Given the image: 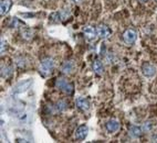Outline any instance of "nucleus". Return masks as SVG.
Segmentation results:
<instances>
[{"mask_svg": "<svg viewBox=\"0 0 157 143\" xmlns=\"http://www.w3.org/2000/svg\"><path fill=\"white\" fill-rule=\"evenodd\" d=\"M54 66H55V61L52 58L50 57L44 58L40 64V72H41L42 75L48 76L52 72Z\"/></svg>", "mask_w": 157, "mask_h": 143, "instance_id": "nucleus-1", "label": "nucleus"}, {"mask_svg": "<svg viewBox=\"0 0 157 143\" xmlns=\"http://www.w3.org/2000/svg\"><path fill=\"white\" fill-rule=\"evenodd\" d=\"M57 87L61 91L67 93V95H71L74 91V87L72 84H70L65 78H59L56 82Z\"/></svg>", "mask_w": 157, "mask_h": 143, "instance_id": "nucleus-2", "label": "nucleus"}, {"mask_svg": "<svg viewBox=\"0 0 157 143\" xmlns=\"http://www.w3.org/2000/svg\"><path fill=\"white\" fill-rule=\"evenodd\" d=\"M136 38H137V33L135 30L132 29L127 30L123 34V39L127 44H133L136 40Z\"/></svg>", "mask_w": 157, "mask_h": 143, "instance_id": "nucleus-3", "label": "nucleus"}, {"mask_svg": "<svg viewBox=\"0 0 157 143\" xmlns=\"http://www.w3.org/2000/svg\"><path fill=\"white\" fill-rule=\"evenodd\" d=\"M97 30V35L99 36L101 38H108L111 35V31L109 30V28L105 25V24H100L98 25L96 28Z\"/></svg>", "mask_w": 157, "mask_h": 143, "instance_id": "nucleus-4", "label": "nucleus"}, {"mask_svg": "<svg viewBox=\"0 0 157 143\" xmlns=\"http://www.w3.org/2000/svg\"><path fill=\"white\" fill-rule=\"evenodd\" d=\"M83 32L84 35L85 36L86 38H88L89 40H93L96 38L97 36V30L94 26L92 25H87L83 29Z\"/></svg>", "mask_w": 157, "mask_h": 143, "instance_id": "nucleus-5", "label": "nucleus"}, {"mask_svg": "<svg viewBox=\"0 0 157 143\" xmlns=\"http://www.w3.org/2000/svg\"><path fill=\"white\" fill-rule=\"evenodd\" d=\"M142 72L145 76L153 77L156 73V68L153 64L146 63L145 64H143V66H142Z\"/></svg>", "mask_w": 157, "mask_h": 143, "instance_id": "nucleus-6", "label": "nucleus"}, {"mask_svg": "<svg viewBox=\"0 0 157 143\" xmlns=\"http://www.w3.org/2000/svg\"><path fill=\"white\" fill-rule=\"evenodd\" d=\"M87 135H88V128L85 125H81L80 127H78V129L75 131V139L77 141L85 140Z\"/></svg>", "mask_w": 157, "mask_h": 143, "instance_id": "nucleus-7", "label": "nucleus"}, {"mask_svg": "<svg viewBox=\"0 0 157 143\" xmlns=\"http://www.w3.org/2000/svg\"><path fill=\"white\" fill-rule=\"evenodd\" d=\"M75 104L77 108L82 111H87L90 108V103L85 97H77L75 100Z\"/></svg>", "mask_w": 157, "mask_h": 143, "instance_id": "nucleus-8", "label": "nucleus"}, {"mask_svg": "<svg viewBox=\"0 0 157 143\" xmlns=\"http://www.w3.org/2000/svg\"><path fill=\"white\" fill-rule=\"evenodd\" d=\"M68 16H69V13L67 12V11H66V10H64V11H60V12L52 13L51 19L54 22H62V21H65Z\"/></svg>", "mask_w": 157, "mask_h": 143, "instance_id": "nucleus-9", "label": "nucleus"}, {"mask_svg": "<svg viewBox=\"0 0 157 143\" xmlns=\"http://www.w3.org/2000/svg\"><path fill=\"white\" fill-rule=\"evenodd\" d=\"M13 5L12 0H2L1 1V6H0V12L2 15L6 14L11 9Z\"/></svg>", "mask_w": 157, "mask_h": 143, "instance_id": "nucleus-10", "label": "nucleus"}, {"mask_svg": "<svg viewBox=\"0 0 157 143\" xmlns=\"http://www.w3.org/2000/svg\"><path fill=\"white\" fill-rule=\"evenodd\" d=\"M74 69H75V62L71 60L64 62L61 66V71L63 73H66V74L70 73Z\"/></svg>", "mask_w": 157, "mask_h": 143, "instance_id": "nucleus-11", "label": "nucleus"}, {"mask_svg": "<svg viewBox=\"0 0 157 143\" xmlns=\"http://www.w3.org/2000/svg\"><path fill=\"white\" fill-rule=\"evenodd\" d=\"M120 126H121L120 123L115 119L110 120L106 123V129L109 132H116L120 129Z\"/></svg>", "mask_w": 157, "mask_h": 143, "instance_id": "nucleus-12", "label": "nucleus"}, {"mask_svg": "<svg viewBox=\"0 0 157 143\" xmlns=\"http://www.w3.org/2000/svg\"><path fill=\"white\" fill-rule=\"evenodd\" d=\"M93 69L97 74H99V75L102 74V72L104 71V66H103V64L101 63V61L95 60L93 64Z\"/></svg>", "mask_w": 157, "mask_h": 143, "instance_id": "nucleus-13", "label": "nucleus"}, {"mask_svg": "<svg viewBox=\"0 0 157 143\" xmlns=\"http://www.w3.org/2000/svg\"><path fill=\"white\" fill-rule=\"evenodd\" d=\"M130 135L133 137V138H138L141 136L142 132H143V130L138 127V126H136V125H133L130 127Z\"/></svg>", "mask_w": 157, "mask_h": 143, "instance_id": "nucleus-14", "label": "nucleus"}, {"mask_svg": "<svg viewBox=\"0 0 157 143\" xmlns=\"http://www.w3.org/2000/svg\"><path fill=\"white\" fill-rule=\"evenodd\" d=\"M67 104L65 101L60 100L55 105V110L58 111V112H63V111H65L67 109Z\"/></svg>", "mask_w": 157, "mask_h": 143, "instance_id": "nucleus-15", "label": "nucleus"}, {"mask_svg": "<svg viewBox=\"0 0 157 143\" xmlns=\"http://www.w3.org/2000/svg\"><path fill=\"white\" fill-rule=\"evenodd\" d=\"M11 73H12V68H11V67H9V66L2 67L1 74H2L3 77H8Z\"/></svg>", "mask_w": 157, "mask_h": 143, "instance_id": "nucleus-16", "label": "nucleus"}, {"mask_svg": "<svg viewBox=\"0 0 157 143\" xmlns=\"http://www.w3.org/2000/svg\"><path fill=\"white\" fill-rule=\"evenodd\" d=\"M152 128H153V123H152V122H150V121L146 122L145 124L142 126V130L145 131H150Z\"/></svg>", "mask_w": 157, "mask_h": 143, "instance_id": "nucleus-17", "label": "nucleus"}, {"mask_svg": "<svg viewBox=\"0 0 157 143\" xmlns=\"http://www.w3.org/2000/svg\"><path fill=\"white\" fill-rule=\"evenodd\" d=\"M6 50V42L4 39H2V41H1V54H3Z\"/></svg>", "mask_w": 157, "mask_h": 143, "instance_id": "nucleus-18", "label": "nucleus"}, {"mask_svg": "<svg viewBox=\"0 0 157 143\" xmlns=\"http://www.w3.org/2000/svg\"><path fill=\"white\" fill-rule=\"evenodd\" d=\"M17 141H22V142H27V141L26 140H17Z\"/></svg>", "mask_w": 157, "mask_h": 143, "instance_id": "nucleus-19", "label": "nucleus"}, {"mask_svg": "<svg viewBox=\"0 0 157 143\" xmlns=\"http://www.w3.org/2000/svg\"><path fill=\"white\" fill-rule=\"evenodd\" d=\"M74 1H75V2H77V3H78V2H81L82 0H74Z\"/></svg>", "mask_w": 157, "mask_h": 143, "instance_id": "nucleus-20", "label": "nucleus"}, {"mask_svg": "<svg viewBox=\"0 0 157 143\" xmlns=\"http://www.w3.org/2000/svg\"><path fill=\"white\" fill-rule=\"evenodd\" d=\"M139 1H141V2H146L147 0H139Z\"/></svg>", "mask_w": 157, "mask_h": 143, "instance_id": "nucleus-21", "label": "nucleus"}]
</instances>
